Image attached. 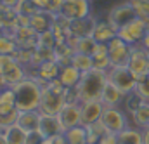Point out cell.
I'll list each match as a JSON object with an SVG mask.
<instances>
[{
  "instance_id": "6da1fadb",
  "label": "cell",
  "mask_w": 149,
  "mask_h": 144,
  "mask_svg": "<svg viewBox=\"0 0 149 144\" xmlns=\"http://www.w3.org/2000/svg\"><path fill=\"white\" fill-rule=\"evenodd\" d=\"M106 83H108V71L92 68L90 71L81 73V78L74 87V96L80 103L101 101Z\"/></svg>"
},
{
  "instance_id": "7a4b0ae2",
  "label": "cell",
  "mask_w": 149,
  "mask_h": 144,
  "mask_svg": "<svg viewBox=\"0 0 149 144\" xmlns=\"http://www.w3.org/2000/svg\"><path fill=\"white\" fill-rule=\"evenodd\" d=\"M70 103V89L61 83L59 78L49 82L42 89V101H40V113L47 115H59L61 109Z\"/></svg>"
},
{
  "instance_id": "3957f363",
  "label": "cell",
  "mask_w": 149,
  "mask_h": 144,
  "mask_svg": "<svg viewBox=\"0 0 149 144\" xmlns=\"http://www.w3.org/2000/svg\"><path fill=\"white\" fill-rule=\"evenodd\" d=\"M42 89L43 85L40 83L37 76H26L19 83L12 87L16 94V108L19 111H31L40 108L42 101Z\"/></svg>"
},
{
  "instance_id": "277c9868",
  "label": "cell",
  "mask_w": 149,
  "mask_h": 144,
  "mask_svg": "<svg viewBox=\"0 0 149 144\" xmlns=\"http://www.w3.org/2000/svg\"><path fill=\"white\" fill-rule=\"evenodd\" d=\"M0 75L9 87H14L26 78V66H23L12 54L0 56Z\"/></svg>"
},
{
  "instance_id": "5b68a950",
  "label": "cell",
  "mask_w": 149,
  "mask_h": 144,
  "mask_svg": "<svg viewBox=\"0 0 149 144\" xmlns=\"http://www.w3.org/2000/svg\"><path fill=\"white\" fill-rule=\"evenodd\" d=\"M148 28H149V17L137 16L134 21H130L128 24H125L118 30V36L123 38L130 45H139L144 38V33L148 31Z\"/></svg>"
},
{
  "instance_id": "8992f818",
  "label": "cell",
  "mask_w": 149,
  "mask_h": 144,
  "mask_svg": "<svg viewBox=\"0 0 149 144\" xmlns=\"http://www.w3.org/2000/svg\"><path fill=\"white\" fill-rule=\"evenodd\" d=\"M108 80L113 82L125 96L134 92L137 87V76L128 70V66H113L108 70Z\"/></svg>"
},
{
  "instance_id": "52a82bcc",
  "label": "cell",
  "mask_w": 149,
  "mask_h": 144,
  "mask_svg": "<svg viewBox=\"0 0 149 144\" xmlns=\"http://www.w3.org/2000/svg\"><path fill=\"white\" fill-rule=\"evenodd\" d=\"M137 9L134 7V3L128 0V2H123V3H118V5H113L108 12V21L111 23L116 30H120L121 26L128 24L130 21H134L137 17Z\"/></svg>"
},
{
  "instance_id": "ba28073f",
  "label": "cell",
  "mask_w": 149,
  "mask_h": 144,
  "mask_svg": "<svg viewBox=\"0 0 149 144\" xmlns=\"http://www.w3.org/2000/svg\"><path fill=\"white\" fill-rule=\"evenodd\" d=\"M101 122L104 123L106 130L113 132V134H120V132H123L128 127L127 115L120 108H116V106H106L102 116H101Z\"/></svg>"
},
{
  "instance_id": "9c48e42d",
  "label": "cell",
  "mask_w": 149,
  "mask_h": 144,
  "mask_svg": "<svg viewBox=\"0 0 149 144\" xmlns=\"http://www.w3.org/2000/svg\"><path fill=\"white\" fill-rule=\"evenodd\" d=\"M130 50H132V45L127 43L120 36H114L111 42H108V56L111 61V68L113 66H127Z\"/></svg>"
},
{
  "instance_id": "30bf717a",
  "label": "cell",
  "mask_w": 149,
  "mask_h": 144,
  "mask_svg": "<svg viewBox=\"0 0 149 144\" xmlns=\"http://www.w3.org/2000/svg\"><path fill=\"white\" fill-rule=\"evenodd\" d=\"M127 66L137 78L149 73V50H146L141 43L139 45H132Z\"/></svg>"
},
{
  "instance_id": "8fae6325",
  "label": "cell",
  "mask_w": 149,
  "mask_h": 144,
  "mask_svg": "<svg viewBox=\"0 0 149 144\" xmlns=\"http://www.w3.org/2000/svg\"><path fill=\"white\" fill-rule=\"evenodd\" d=\"M57 116L61 120V125H63L64 132L73 129V127L81 125V103H78V101L68 103L64 108L61 109V113Z\"/></svg>"
},
{
  "instance_id": "7c38bea8",
  "label": "cell",
  "mask_w": 149,
  "mask_h": 144,
  "mask_svg": "<svg viewBox=\"0 0 149 144\" xmlns=\"http://www.w3.org/2000/svg\"><path fill=\"white\" fill-rule=\"evenodd\" d=\"M37 134L42 137V139H49V137H54V136L64 134V129H63V125H61L59 116H57V115H47V113H42Z\"/></svg>"
},
{
  "instance_id": "4fadbf2b",
  "label": "cell",
  "mask_w": 149,
  "mask_h": 144,
  "mask_svg": "<svg viewBox=\"0 0 149 144\" xmlns=\"http://www.w3.org/2000/svg\"><path fill=\"white\" fill-rule=\"evenodd\" d=\"M61 12L71 21L87 17L90 16V0H64Z\"/></svg>"
},
{
  "instance_id": "5bb4252c",
  "label": "cell",
  "mask_w": 149,
  "mask_h": 144,
  "mask_svg": "<svg viewBox=\"0 0 149 144\" xmlns=\"http://www.w3.org/2000/svg\"><path fill=\"white\" fill-rule=\"evenodd\" d=\"M104 103L102 101H87L81 103V125H90L101 120L104 113Z\"/></svg>"
},
{
  "instance_id": "9a60e30c",
  "label": "cell",
  "mask_w": 149,
  "mask_h": 144,
  "mask_svg": "<svg viewBox=\"0 0 149 144\" xmlns=\"http://www.w3.org/2000/svg\"><path fill=\"white\" fill-rule=\"evenodd\" d=\"M14 42L21 49H35L38 45V33L31 26H17L14 33Z\"/></svg>"
},
{
  "instance_id": "2e32d148",
  "label": "cell",
  "mask_w": 149,
  "mask_h": 144,
  "mask_svg": "<svg viewBox=\"0 0 149 144\" xmlns=\"http://www.w3.org/2000/svg\"><path fill=\"white\" fill-rule=\"evenodd\" d=\"M40 109H31V111H19L17 116V125L21 129H24L28 134H37L38 132V125H40Z\"/></svg>"
},
{
  "instance_id": "e0dca14e",
  "label": "cell",
  "mask_w": 149,
  "mask_h": 144,
  "mask_svg": "<svg viewBox=\"0 0 149 144\" xmlns=\"http://www.w3.org/2000/svg\"><path fill=\"white\" fill-rule=\"evenodd\" d=\"M95 24H97V19L94 16H87V17H81V19H73L71 21V26H70V31L76 36H92L94 30H95Z\"/></svg>"
},
{
  "instance_id": "ac0fdd59",
  "label": "cell",
  "mask_w": 149,
  "mask_h": 144,
  "mask_svg": "<svg viewBox=\"0 0 149 144\" xmlns=\"http://www.w3.org/2000/svg\"><path fill=\"white\" fill-rule=\"evenodd\" d=\"M61 73V66L56 63V59H50V61H45L35 70V76H38L43 83H49L52 80H56Z\"/></svg>"
},
{
  "instance_id": "d6986e66",
  "label": "cell",
  "mask_w": 149,
  "mask_h": 144,
  "mask_svg": "<svg viewBox=\"0 0 149 144\" xmlns=\"http://www.w3.org/2000/svg\"><path fill=\"white\" fill-rule=\"evenodd\" d=\"M92 36H94L99 43H108V42H111L114 36H118V30L113 26L108 19H106V21H97Z\"/></svg>"
},
{
  "instance_id": "ffe728a7",
  "label": "cell",
  "mask_w": 149,
  "mask_h": 144,
  "mask_svg": "<svg viewBox=\"0 0 149 144\" xmlns=\"http://www.w3.org/2000/svg\"><path fill=\"white\" fill-rule=\"evenodd\" d=\"M52 24H54V14H50L47 10H38L37 14H33L30 17V26L37 33H43V31L50 30Z\"/></svg>"
},
{
  "instance_id": "44dd1931",
  "label": "cell",
  "mask_w": 149,
  "mask_h": 144,
  "mask_svg": "<svg viewBox=\"0 0 149 144\" xmlns=\"http://www.w3.org/2000/svg\"><path fill=\"white\" fill-rule=\"evenodd\" d=\"M123 99H125V94L113 82L108 80V83H106V87L102 90V97H101V101L104 103V106H118Z\"/></svg>"
},
{
  "instance_id": "7402d4cb",
  "label": "cell",
  "mask_w": 149,
  "mask_h": 144,
  "mask_svg": "<svg viewBox=\"0 0 149 144\" xmlns=\"http://www.w3.org/2000/svg\"><path fill=\"white\" fill-rule=\"evenodd\" d=\"M3 137H5L7 144H28L30 134L24 129H21L17 123H14L3 130Z\"/></svg>"
},
{
  "instance_id": "603a6c76",
  "label": "cell",
  "mask_w": 149,
  "mask_h": 144,
  "mask_svg": "<svg viewBox=\"0 0 149 144\" xmlns=\"http://www.w3.org/2000/svg\"><path fill=\"white\" fill-rule=\"evenodd\" d=\"M57 78L61 80V83H63L64 87H68V89H74V87L78 85L80 78H81V71L76 70L73 64H70V66L61 68V73H59Z\"/></svg>"
},
{
  "instance_id": "cb8c5ba5",
  "label": "cell",
  "mask_w": 149,
  "mask_h": 144,
  "mask_svg": "<svg viewBox=\"0 0 149 144\" xmlns=\"http://www.w3.org/2000/svg\"><path fill=\"white\" fill-rule=\"evenodd\" d=\"M92 59H94V68L108 71L111 68V61H109V56H108V43H99L95 52L92 54Z\"/></svg>"
},
{
  "instance_id": "d4e9b609",
  "label": "cell",
  "mask_w": 149,
  "mask_h": 144,
  "mask_svg": "<svg viewBox=\"0 0 149 144\" xmlns=\"http://www.w3.org/2000/svg\"><path fill=\"white\" fill-rule=\"evenodd\" d=\"M118 144H144V136H142V129H134V127H127L123 132L118 134Z\"/></svg>"
},
{
  "instance_id": "484cf974",
  "label": "cell",
  "mask_w": 149,
  "mask_h": 144,
  "mask_svg": "<svg viewBox=\"0 0 149 144\" xmlns=\"http://www.w3.org/2000/svg\"><path fill=\"white\" fill-rule=\"evenodd\" d=\"M16 108V94L12 90V87H7L0 92V115H7Z\"/></svg>"
},
{
  "instance_id": "4316f807",
  "label": "cell",
  "mask_w": 149,
  "mask_h": 144,
  "mask_svg": "<svg viewBox=\"0 0 149 144\" xmlns=\"http://www.w3.org/2000/svg\"><path fill=\"white\" fill-rule=\"evenodd\" d=\"M71 64H73L76 70H80L81 73L90 71L94 68V59L92 56L88 54H83V52H74L73 57H71Z\"/></svg>"
},
{
  "instance_id": "83f0119b",
  "label": "cell",
  "mask_w": 149,
  "mask_h": 144,
  "mask_svg": "<svg viewBox=\"0 0 149 144\" xmlns=\"http://www.w3.org/2000/svg\"><path fill=\"white\" fill-rule=\"evenodd\" d=\"M132 118L139 129L149 127V101H142V104L132 113Z\"/></svg>"
},
{
  "instance_id": "f1b7e54d",
  "label": "cell",
  "mask_w": 149,
  "mask_h": 144,
  "mask_svg": "<svg viewBox=\"0 0 149 144\" xmlns=\"http://www.w3.org/2000/svg\"><path fill=\"white\" fill-rule=\"evenodd\" d=\"M16 19H17V12L14 7L0 5V30L16 24Z\"/></svg>"
},
{
  "instance_id": "f546056e",
  "label": "cell",
  "mask_w": 149,
  "mask_h": 144,
  "mask_svg": "<svg viewBox=\"0 0 149 144\" xmlns=\"http://www.w3.org/2000/svg\"><path fill=\"white\" fill-rule=\"evenodd\" d=\"M64 136H66L70 144H87V130L83 125H78V127L66 130Z\"/></svg>"
},
{
  "instance_id": "4dcf8cb0",
  "label": "cell",
  "mask_w": 149,
  "mask_h": 144,
  "mask_svg": "<svg viewBox=\"0 0 149 144\" xmlns=\"http://www.w3.org/2000/svg\"><path fill=\"white\" fill-rule=\"evenodd\" d=\"M99 42L94 38V36H81L80 42H78V47H76V52H83V54H88L92 56L97 49Z\"/></svg>"
},
{
  "instance_id": "1f68e13d",
  "label": "cell",
  "mask_w": 149,
  "mask_h": 144,
  "mask_svg": "<svg viewBox=\"0 0 149 144\" xmlns=\"http://www.w3.org/2000/svg\"><path fill=\"white\" fill-rule=\"evenodd\" d=\"M16 50H17V43L14 42V38L3 35V31L0 30V56L14 54Z\"/></svg>"
},
{
  "instance_id": "d6a6232c",
  "label": "cell",
  "mask_w": 149,
  "mask_h": 144,
  "mask_svg": "<svg viewBox=\"0 0 149 144\" xmlns=\"http://www.w3.org/2000/svg\"><path fill=\"white\" fill-rule=\"evenodd\" d=\"M134 92H135L141 99L149 101V73H146V75H142V76L137 78V87H135Z\"/></svg>"
},
{
  "instance_id": "836d02e7",
  "label": "cell",
  "mask_w": 149,
  "mask_h": 144,
  "mask_svg": "<svg viewBox=\"0 0 149 144\" xmlns=\"http://www.w3.org/2000/svg\"><path fill=\"white\" fill-rule=\"evenodd\" d=\"M14 9H16L17 14H24V16H33V14H37L38 10H40L35 5L33 0H19Z\"/></svg>"
},
{
  "instance_id": "e575fe53",
  "label": "cell",
  "mask_w": 149,
  "mask_h": 144,
  "mask_svg": "<svg viewBox=\"0 0 149 144\" xmlns=\"http://www.w3.org/2000/svg\"><path fill=\"white\" fill-rule=\"evenodd\" d=\"M38 45L49 47V49H54V47L57 45V38H56V35H54L52 28L47 30V31H43V33H38Z\"/></svg>"
},
{
  "instance_id": "d590c367",
  "label": "cell",
  "mask_w": 149,
  "mask_h": 144,
  "mask_svg": "<svg viewBox=\"0 0 149 144\" xmlns=\"http://www.w3.org/2000/svg\"><path fill=\"white\" fill-rule=\"evenodd\" d=\"M23 66H30L31 64V57H33V50L31 49H21V47H17V50L12 54Z\"/></svg>"
},
{
  "instance_id": "8d00e7d4",
  "label": "cell",
  "mask_w": 149,
  "mask_h": 144,
  "mask_svg": "<svg viewBox=\"0 0 149 144\" xmlns=\"http://www.w3.org/2000/svg\"><path fill=\"white\" fill-rule=\"evenodd\" d=\"M123 101L127 103V109H128L130 113H134L135 109L142 104V101H144V99H141L135 92H130V94H127V96H125V99H123Z\"/></svg>"
},
{
  "instance_id": "74e56055",
  "label": "cell",
  "mask_w": 149,
  "mask_h": 144,
  "mask_svg": "<svg viewBox=\"0 0 149 144\" xmlns=\"http://www.w3.org/2000/svg\"><path fill=\"white\" fill-rule=\"evenodd\" d=\"M17 116H19V109H14V111H10L7 115H0V125L3 129H7V127L14 125L17 122Z\"/></svg>"
},
{
  "instance_id": "f35d334b",
  "label": "cell",
  "mask_w": 149,
  "mask_h": 144,
  "mask_svg": "<svg viewBox=\"0 0 149 144\" xmlns=\"http://www.w3.org/2000/svg\"><path fill=\"white\" fill-rule=\"evenodd\" d=\"M97 144H118V134H113V132H108L101 137V141Z\"/></svg>"
},
{
  "instance_id": "ab89813d",
  "label": "cell",
  "mask_w": 149,
  "mask_h": 144,
  "mask_svg": "<svg viewBox=\"0 0 149 144\" xmlns=\"http://www.w3.org/2000/svg\"><path fill=\"white\" fill-rule=\"evenodd\" d=\"M141 45L146 49V50H149V28H148V31L144 33V38H142V42H141Z\"/></svg>"
},
{
  "instance_id": "60d3db41",
  "label": "cell",
  "mask_w": 149,
  "mask_h": 144,
  "mask_svg": "<svg viewBox=\"0 0 149 144\" xmlns=\"http://www.w3.org/2000/svg\"><path fill=\"white\" fill-rule=\"evenodd\" d=\"M19 0H2V5H7V7H16Z\"/></svg>"
},
{
  "instance_id": "b9f144b4",
  "label": "cell",
  "mask_w": 149,
  "mask_h": 144,
  "mask_svg": "<svg viewBox=\"0 0 149 144\" xmlns=\"http://www.w3.org/2000/svg\"><path fill=\"white\" fill-rule=\"evenodd\" d=\"M142 136H144V144H149V127L142 129Z\"/></svg>"
},
{
  "instance_id": "7bdbcfd3",
  "label": "cell",
  "mask_w": 149,
  "mask_h": 144,
  "mask_svg": "<svg viewBox=\"0 0 149 144\" xmlns=\"http://www.w3.org/2000/svg\"><path fill=\"white\" fill-rule=\"evenodd\" d=\"M7 87H9V85H7V83H5V80H3V76H2V75H0V92H2V90H3V89H7Z\"/></svg>"
},
{
  "instance_id": "ee69618b",
  "label": "cell",
  "mask_w": 149,
  "mask_h": 144,
  "mask_svg": "<svg viewBox=\"0 0 149 144\" xmlns=\"http://www.w3.org/2000/svg\"><path fill=\"white\" fill-rule=\"evenodd\" d=\"M40 144H52L50 143V137H49V139H42V143Z\"/></svg>"
},
{
  "instance_id": "f6af8a7d",
  "label": "cell",
  "mask_w": 149,
  "mask_h": 144,
  "mask_svg": "<svg viewBox=\"0 0 149 144\" xmlns=\"http://www.w3.org/2000/svg\"><path fill=\"white\" fill-rule=\"evenodd\" d=\"M130 2L134 3V2H149V0H130Z\"/></svg>"
},
{
  "instance_id": "bcb514c9",
  "label": "cell",
  "mask_w": 149,
  "mask_h": 144,
  "mask_svg": "<svg viewBox=\"0 0 149 144\" xmlns=\"http://www.w3.org/2000/svg\"><path fill=\"white\" fill-rule=\"evenodd\" d=\"M3 130H5V129H3V127L0 125V134H3Z\"/></svg>"
}]
</instances>
